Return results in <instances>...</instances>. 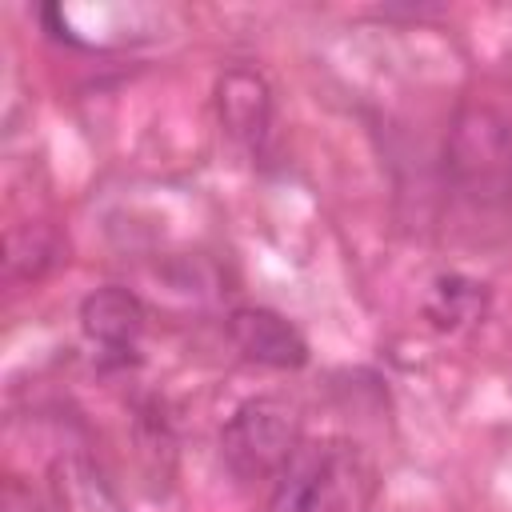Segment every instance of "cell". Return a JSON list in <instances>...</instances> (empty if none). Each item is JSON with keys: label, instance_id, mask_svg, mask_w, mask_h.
I'll return each mask as SVG.
<instances>
[{"label": "cell", "instance_id": "cell-7", "mask_svg": "<svg viewBox=\"0 0 512 512\" xmlns=\"http://www.w3.org/2000/svg\"><path fill=\"white\" fill-rule=\"evenodd\" d=\"M484 312V284L464 280V276H440L428 300V316L436 328H456L464 320H476Z\"/></svg>", "mask_w": 512, "mask_h": 512}, {"label": "cell", "instance_id": "cell-8", "mask_svg": "<svg viewBox=\"0 0 512 512\" xmlns=\"http://www.w3.org/2000/svg\"><path fill=\"white\" fill-rule=\"evenodd\" d=\"M56 484H60V500L68 512H120V504L108 492V484L100 480V472H92L84 460L64 464Z\"/></svg>", "mask_w": 512, "mask_h": 512}, {"label": "cell", "instance_id": "cell-6", "mask_svg": "<svg viewBox=\"0 0 512 512\" xmlns=\"http://www.w3.org/2000/svg\"><path fill=\"white\" fill-rule=\"evenodd\" d=\"M144 304L132 288H120V284H104L96 292L84 296L80 304V328L92 344H100L108 356H124L132 352V344L140 340L144 332Z\"/></svg>", "mask_w": 512, "mask_h": 512}, {"label": "cell", "instance_id": "cell-1", "mask_svg": "<svg viewBox=\"0 0 512 512\" xmlns=\"http://www.w3.org/2000/svg\"><path fill=\"white\" fill-rule=\"evenodd\" d=\"M376 488L380 472L360 444L344 436L300 440L264 512H368Z\"/></svg>", "mask_w": 512, "mask_h": 512}, {"label": "cell", "instance_id": "cell-3", "mask_svg": "<svg viewBox=\"0 0 512 512\" xmlns=\"http://www.w3.org/2000/svg\"><path fill=\"white\" fill-rule=\"evenodd\" d=\"M296 448H300V408L284 396L244 400L220 428V460L244 484L280 476V468L292 460Z\"/></svg>", "mask_w": 512, "mask_h": 512}, {"label": "cell", "instance_id": "cell-4", "mask_svg": "<svg viewBox=\"0 0 512 512\" xmlns=\"http://www.w3.org/2000/svg\"><path fill=\"white\" fill-rule=\"evenodd\" d=\"M228 336L248 360L264 364V368H304L308 364V340L300 336V328L292 320H284L272 308H260V304L232 308Z\"/></svg>", "mask_w": 512, "mask_h": 512}, {"label": "cell", "instance_id": "cell-2", "mask_svg": "<svg viewBox=\"0 0 512 512\" xmlns=\"http://www.w3.org/2000/svg\"><path fill=\"white\" fill-rule=\"evenodd\" d=\"M444 172L476 208L512 200V120L492 104H464L444 140Z\"/></svg>", "mask_w": 512, "mask_h": 512}, {"label": "cell", "instance_id": "cell-5", "mask_svg": "<svg viewBox=\"0 0 512 512\" xmlns=\"http://www.w3.org/2000/svg\"><path fill=\"white\" fill-rule=\"evenodd\" d=\"M216 108L232 140H240L248 152H260L272 132V92L260 72L252 68H228L216 84Z\"/></svg>", "mask_w": 512, "mask_h": 512}]
</instances>
